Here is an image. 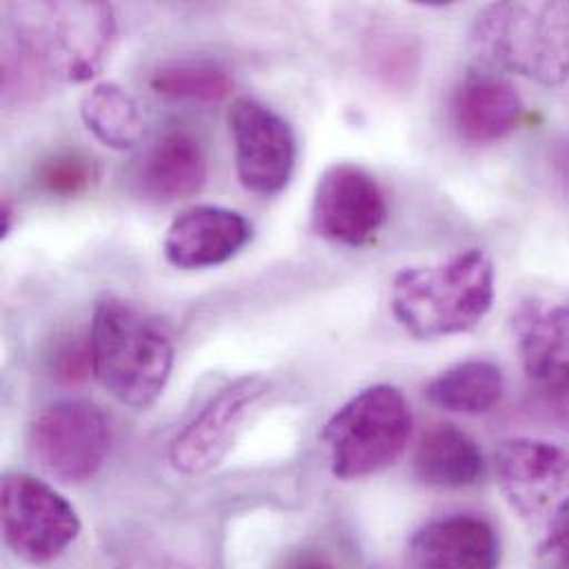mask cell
Listing matches in <instances>:
<instances>
[{"mask_svg":"<svg viewBox=\"0 0 569 569\" xmlns=\"http://www.w3.org/2000/svg\"><path fill=\"white\" fill-rule=\"evenodd\" d=\"M0 508L4 543L29 566L56 561L80 535V519L73 506L31 475H4Z\"/></svg>","mask_w":569,"mask_h":569,"instance_id":"obj_7","label":"cell"},{"mask_svg":"<svg viewBox=\"0 0 569 569\" xmlns=\"http://www.w3.org/2000/svg\"><path fill=\"white\" fill-rule=\"evenodd\" d=\"M523 370L539 395L569 388V303L539 297L523 299L515 315Z\"/></svg>","mask_w":569,"mask_h":569,"instance_id":"obj_12","label":"cell"},{"mask_svg":"<svg viewBox=\"0 0 569 569\" xmlns=\"http://www.w3.org/2000/svg\"><path fill=\"white\" fill-rule=\"evenodd\" d=\"M240 184L256 196H278L292 178L297 140L282 116L253 98H240L229 111Z\"/></svg>","mask_w":569,"mask_h":569,"instance_id":"obj_8","label":"cell"},{"mask_svg":"<svg viewBox=\"0 0 569 569\" xmlns=\"http://www.w3.org/2000/svg\"><path fill=\"white\" fill-rule=\"evenodd\" d=\"M13 229V207L11 202H2V211H0V238L4 240Z\"/></svg>","mask_w":569,"mask_h":569,"instance_id":"obj_25","label":"cell"},{"mask_svg":"<svg viewBox=\"0 0 569 569\" xmlns=\"http://www.w3.org/2000/svg\"><path fill=\"white\" fill-rule=\"evenodd\" d=\"M209 176L207 153L189 131H167L142 156L136 173L140 193L156 204H176L198 196Z\"/></svg>","mask_w":569,"mask_h":569,"instance_id":"obj_15","label":"cell"},{"mask_svg":"<svg viewBox=\"0 0 569 569\" xmlns=\"http://www.w3.org/2000/svg\"><path fill=\"white\" fill-rule=\"evenodd\" d=\"M9 13L2 56L7 96H36L53 80H91L116 40L113 9L104 2H27Z\"/></svg>","mask_w":569,"mask_h":569,"instance_id":"obj_1","label":"cell"},{"mask_svg":"<svg viewBox=\"0 0 569 569\" xmlns=\"http://www.w3.org/2000/svg\"><path fill=\"white\" fill-rule=\"evenodd\" d=\"M561 169H563V178H566V182L569 184V149L563 153V158H561Z\"/></svg>","mask_w":569,"mask_h":569,"instance_id":"obj_26","label":"cell"},{"mask_svg":"<svg viewBox=\"0 0 569 569\" xmlns=\"http://www.w3.org/2000/svg\"><path fill=\"white\" fill-rule=\"evenodd\" d=\"M412 435V410L395 386H370L326 423L332 475L341 481L372 477L401 459Z\"/></svg>","mask_w":569,"mask_h":569,"instance_id":"obj_5","label":"cell"},{"mask_svg":"<svg viewBox=\"0 0 569 569\" xmlns=\"http://www.w3.org/2000/svg\"><path fill=\"white\" fill-rule=\"evenodd\" d=\"M93 180V162L78 153L56 156L38 169V182L53 196H78L89 189Z\"/></svg>","mask_w":569,"mask_h":569,"instance_id":"obj_22","label":"cell"},{"mask_svg":"<svg viewBox=\"0 0 569 569\" xmlns=\"http://www.w3.org/2000/svg\"><path fill=\"white\" fill-rule=\"evenodd\" d=\"M495 468L501 492L526 521L546 526L569 497V455L550 441L508 439L497 448Z\"/></svg>","mask_w":569,"mask_h":569,"instance_id":"obj_11","label":"cell"},{"mask_svg":"<svg viewBox=\"0 0 569 569\" xmlns=\"http://www.w3.org/2000/svg\"><path fill=\"white\" fill-rule=\"evenodd\" d=\"M506 377L501 368L486 359L461 361L426 386V399L448 412L486 415L503 397Z\"/></svg>","mask_w":569,"mask_h":569,"instance_id":"obj_18","label":"cell"},{"mask_svg":"<svg viewBox=\"0 0 569 569\" xmlns=\"http://www.w3.org/2000/svg\"><path fill=\"white\" fill-rule=\"evenodd\" d=\"M269 388L271 383L262 375H249L227 386L178 432L169 448L171 466L187 477L218 468L236 446L251 410L269 395Z\"/></svg>","mask_w":569,"mask_h":569,"instance_id":"obj_10","label":"cell"},{"mask_svg":"<svg viewBox=\"0 0 569 569\" xmlns=\"http://www.w3.org/2000/svg\"><path fill=\"white\" fill-rule=\"evenodd\" d=\"M284 569H337L319 552H299L286 561Z\"/></svg>","mask_w":569,"mask_h":569,"instance_id":"obj_24","label":"cell"},{"mask_svg":"<svg viewBox=\"0 0 569 569\" xmlns=\"http://www.w3.org/2000/svg\"><path fill=\"white\" fill-rule=\"evenodd\" d=\"M151 89L171 100L220 102L233 91V80L216 62L176 60L156 69Z\"/></svg>","mask_w":569,"mask_h":569,"instance_id":"obj_20","label":"cell"},{"mask_svg":"<svg viewBox=\"0 0 569 569\" xmlns=\"http://www.w3.org/2000/svg\"><path fill=\"white\" fill-rule=\"evenodd\" d=\"M386 218V196L366 169L337 162L321 173L312 198V231L319 238L363 247L377 238Z\"/></svg>","mask_w":569,"mask_h":569,"instance_id":"obj_9","label":"cell"},{"mask_svg":"<svg viewBox=\"0 0 569 569\" xmlns=\"http://www.w3.org/2000/svg\"><path fill=\"white\" fill-rule=\"evenodd\" d=\"M501 543L481 517L452 515L430 521L410 541L415 569H497Z\"/></svg>","mask_w":569,"mask_h":569,"instance_id":"obj_14","label":"cell"},{"mask_svg":"<svg viewBox=\"0 0 569 569\" xmlns=\"http://www.w3.org/2000/svg\"><path fill=\"white\" fill-rule=\"evenodd\" d=\"M372 569H392V568H372Z\"/></svg>","mask_w":569,"mask_h":569,"instance_id":"obj_27","label":"cell"},{"mask_svg":"<svg viewBox=\"0 0 569 569\" xmlns=\"http://www.w3.org/2000/svg\"><path fill=\"white\" fill-rule=\"evenodd\" d=\"M111 450V426L91 401H58L29 430V455L40 470L62 483L91 481Z\"/></svg>","mask_w":569,"mask_h":569,"instance_id":"obj_6","label":"cell"},{"mask_svg":"<svg viewBox=\"0 0 569 569\" xmlns=\"http://www.w3.org/2000/svg\"><path fill=\"white\" fill-rule=\"evenodd\" d=\"M470 40L499 69L546 87L569 78V2H495L477 16Z\"/></svg>","mask_w":569,"mask_h":569,"instance_id":"obj_4","label":"cell"},{"mask_svg":"<svg viewBox=\"0 0 569 569\" xmlns=\"http://www.w3.org/2000/svg\"><path fill=\"white\" fill-rule=\"evenodd\" d=\"M523 100L515 84L492 73H470L452 100L459 136L470 144H495L521 122Z\"/></svg>","mask_w":569,"mask_h":569,"instance_id":"obj_16","label":"cell"},{"mask_svg":"<svg viewBox=\"0 0 569 569\" xmlns=\"http://www.w3.org/2000/svg\"><path fill=\"white\" fill-rule=\"evenodd\" d=\"M253 238L251 222L224 207H193L180 213L164 238L169 264L182 271L213 269L233 260Z\"/></svg>","mask_w":569,"mask_h":569,"instance_id":"obj_13","label":"cell"},{"mask_svg":"<svg viewBox=\"0 0 569 569\" xmlns=\"http://www.w3.org/2000/svg\"><path fill=\"white\" fill-rule=\"evenodd\" d=\"M415 475L437 490H463L483 479L486 461L477 441L457 426H437L415 452Z\"/></svg>","mask_w":569,"mask_h":569,"instance_id":"obj_17","label":"cell"},{"mask_svg":"<svg viewBox=\"0 0 569 569\" xmlns=\"http://www.w3.org/2000/svg\"><path fill=\"white\" fill-rule=\"evenodd\" d=\"M89 352L100 386L133 410L160 399L176 355L171 337L153 317L116 297L98 301L93 310Z\"/></svg>","mask_w":569,"mask_h":569,"instance_id":"obj_2","label":"cell"},{"mask_svg":"<svg viewBox=\"0 0 569 569\" xmlns=\"http://www.w3.org/2000/svg\"><path fill=\"white\" fill-rule=\"evenodd\" d=\"M80 118L96 140L116 151L133 149L144 136L140 107L116 82H100L87 91L80 102Z\"/></svg>","mask_w":569,"mask_h":569,"instance_id":"obj_19","label":"cell"},{"mask_svg":"<svg viewBox=\"0 0 569 569\" xmlns=\"http://www.w3.org/2000/svg\"><path fill=\"white\" fill-rule=\"evenodd\" d=\"M541 550L569 566V497L546 523Z\"/></svg>","mask_w":569,"mask_h":569,"instance_id":"obj_23","label":"cell"},{"mask_svg":"<svg viewBox=\"0 0 569 569\" xmlns=\"http://www.w3.org/2000/svg\"><path fill=\"white\" fill-rule=\"evenodd\" d=\"M495 301V264L483 251H466L437 267L403 269L392 282V312L417 339L468 332Z\"/></svg>","mask_w":569,"mask_h":569,"instance_id":"obj_3","label":"cell"},{"mask_svg":"<svg viewBox=\"0 0 569 569\" xmlns=\"http://www.w3.org/2000/svg\"><path fill=\"white\" fill-rule=\"evenodd\" d=\"M116 569H211L196 550H187L169 539H147L133 546Z\"/></svg>","mask_w":569,"mask_h":569,"instance_id":"obj_21","label":"cell"}]
</instances>
